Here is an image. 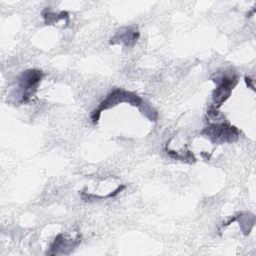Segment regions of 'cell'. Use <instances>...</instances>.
<instances>
[{"instance_id":"6da1fadb","label":"cell","mask_w":256,"mask_h":256,"mask_svg":"<svg viewBox=\"0 0 256 256\" xmlns=\"http://www.w3.org/2000/svg\"><path fill=\"white\" fill-rule=\"evenodd\" d=\"M129 102L131 105L133 106H138L140 105L141 103V99L133 94V93H130V92H127L125 90H122V89H117L115 91H113L99 106V108L97 110L94 111L93 115H92V118H93V121H97L98 118H99V114L101 113V111L103 109H107L113 105H115L116 103H119V102Z\"/></svg>"},{"instance_id":"7a4b0ae2","label":"cell","mask_w":256,"mask_h":256,"mask_svg":"<svg viewBox=\"0 0 256 256\" xmlns=\"http://www.w3.org/2000/svg\"><path fill=\"white\" fill-rule=\"evenodd\" d=\"M203 133H206L207 137L215 143L233 142L238 138L239 131L227 124H213L207 127Z\"/></svg>"},{"instance_id":"3957f363","label":"cell","mask_w":256,"mask_h":256,"mask_svg":"<svg viewBox=\"0 0 256 256\" xmlns=\"http://www.w3.org/2000/svg\"><path fill=\"white\" fill-rule=\"evenodd\" d=\"M42 73L39 70H27L22 73L19 78V86L22 90L21 93V101L26 102L31 95H33L32 88L36 86V84L41 80Z\"/></svg>"},{"instance_id":"277c9868","label":"cell","mask_w":256,"mask_h":256,"mask_svg":"<svg viewBox=\"0 0 256 256\" xmlns=\"http://www.w3.org/2000/svg\"><path fill=\"white\" fill-rule=\"evenodd\" d=\"M217 82V88L214 91L213 99L215 103V109L222 105L223 102L226 101V99L230 96V93L232 91V88L236 84V78L233 77H227V76H221L216 78L214 80Z\"/></svg>"},{"instance_id":"5b68a950","label":"cell","mask_w":256,"mask_h":256,"mask_svg":"<svg viewBox=\"0 0 256 256\" xmlns=\"http://www.w3.org/2000/svg\"><path fill=\"white\" fill-rule=\"evenodd\" d=\"M139 34L138 32L135 31H131L130 29H126L125 32H118L115 37L113 39H111V43H115L116 40H118L119 42H124L126 45H131L133 44L135 41H137Z\"/></svg>"}]
</instances>
